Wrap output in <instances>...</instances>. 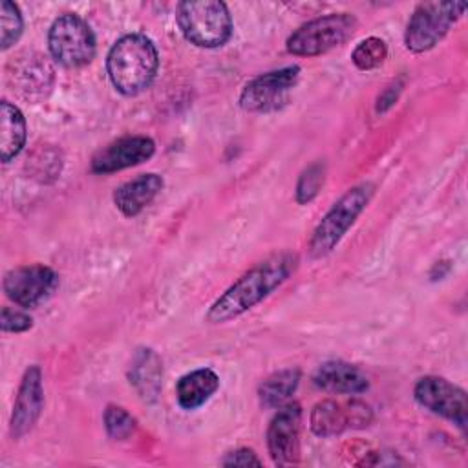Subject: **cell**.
<instances>
[{
	"label": "cell",
	"instance_id": "obj_9",
	"mask_svg": "<svg viewBox=\"0 0 468 468\" xmlns=\"http://www.w3.org/2000/svg\"><path fill=\"white\" fill-rule=\"evenodd\" d=\"M58 276L48 265H24L11 269L4 276L5 296L20 307H37L46 302L57 289Z\"/></svg>",
	"mask_w": 468,
	"mask_h": 468
},
{
	"label": "cell",
	"instance_id": "obj_16",
	"mask_svg": "<svg viewBox=\"0 0 468 468\" xmlns=\"http://www.w3.org/2000/svg\"><path fill=\"white\" fill-rule=\"evenodd\" d=\"M163 185L165 183L159 174H141L115 188L113 203L126 218H133L155 199V196L163 190Z\"/></svg>",
	"mask_w": 468,
	"mask_h": 468
},
{
	"label": "cell",
	"instance_id": "obj_23",
	"mask_svg": "<svg viewBox=\"0 0 468 468\" xmlns=\"http://www.w3.org/2000/svg\"><path fill=\"white\" fill-rule=\"evenodd\" d=\"M24 20L16 4L9 0L0 2V48L9 49L22 35Z\"/></svg>",
	"mask_w": 468,
	"mask_h": 468
},
{
	"label": "cell",
	"instance_id": "obj_1",
	"mask_svg": "<svg viewBox=\"0 0 468 468\" xmlns=\"http://www.w3.org/2000/svg\"><path fill=\"white\" fill-rule=\"evenodd\" d=\"M298 267V256L283 250L267 256L238 278L207 311L208 324H225L241 316L272 294Z\"/></svg>",
	"mask_w": 468,
	"mask_h": 468
},
{
	"label": "cell",
	"instance_id": "obj_25",
	"mask_svg": "<svg viewBox=\"0 0 468 468\" xmlns=\"http://www.w3.org/2000/svg\"><path fill=\"white\" fill-rule=\"evenodd\" d=\"M104 428L115 441H124L135 431V419L121 406L110 404L104 410Z\"/></svg>",
	"mask_w": 468,
	"mask_h": 468
},
{
	"label": "cell",
	"instance_id": "obj_26",
	"mask_svg": "<svg viewBox=\"0 0 468 468\" xmlns=\"http://www.w3.org/2000/svg\"><path fill=\"white\" fill-rule=\"evenodd\" d=\"M33 325V320L29 314L18 309L2 307L0 314V327L4 333H24Z\"/></svg>",
	"mask_w": 468,
	"mask_h": 468
},
{
	"label": "cell",
	"instance_id": "obj_17",
	"mask_svg": "<svg viewBox=\"0 0 468 468\" xmlns=\"http://www.w3.org/2000/svg\"><path fill=\"white\" fill-rule=\"evenodd\" d=\"M130 384L135 388L139 397L146 402H154L161 391L163 362L154 349H137L128 371Z\"/></svg>",
	"mask_w": 468,
	"mask_h": 468
},
{
	"label": "cell",
	"instance_id": "obj_7",
	"mask_svg": "<svg viewBox=\"0 0 468 468\" xmlns=\"http://www.w3.org/2000/svg\"><path fill=\"white\" fill-rule=\"evenodd\" d=\"M464 9H466L464 2L419 4L406 27V35H404L406 48L413 53H422L431 49L435 44H439V40L444 38V35L464 13Z\"/></svg>",
	"mask_w": 468,
	"mask_h": 468
},
{
	"label": "cell",
	"instance_id": "obj_3",
	"mask_svg": "<svg viewBox=\"0 0 468 468\" xmlns=\"http://www.w3.org/2000/svg\"><path fill=\"white\" fill-rule=\"evenodd\" d=\"M183 37L197 48H219L232 35V16L219 0L181 2L176 11Z\"/></svg>",
	"mask_w": 468,
	"mask_h": 468
},
{
	"label": "cell",
	"instance_id": "obj_8",
	"mask_svg": "<svg viewBox=\"0 0 468 468\" xmlns=\"http://www.w3.org/2000/svg\"><path fill=\"white\" fill-rule=\"evenodd\" d=\"M415 400L428 411L453 422L461 430L468 424L466 391L442 377H422L413 389Z\"/></svg>",
	"mask_w": 468,
	"mask_h": 468
},
{
	"label": "cell",
	"instance_id": "obj_22",
	"mask_svg": "<svg viewBox=\"0 0 468 468\" xmlns=\"http://www.w3.org/2000/svg\"><path fill=\"white\" fill-rule=\"evenodd\" d=\"M386 57H388V46L378 37L364 38L362 42L356 44V48L351 53L353 64L364 71L378 68L386 60Z\"/></svg>",
	"mask_w": 468,
	"mask_h": 468
},
{
	"label": "cell",
	"instance_id": "obj_27",
	"mask_svg": "<svg viewBox=\"0 0 468 468\" xmlns=\"http://www.w3.org/2000/svg\"><path fill=\"white\" fill-rule=\"evenodd\" d=\"M223 466H260L261 461L256 457V453L249 448H238L234 452H229L223 459H221Z\"/></svg>",
	"mask_w": 468,
	"mask_h": 468
},
{
	"label": "cell",
	"instance_id": "obj_21",
	"mask_svg": "<svg viewBox=\"0 0 468 468\" xmlns=\"http://www.w3.org/2000/svg\"><path fill=\"white\" fill-rule=\"evenodd\" d=\"M300 384V369L289 367L267 377L258 389L260 400L267 408H280L289 402L291 395Z\"/></svg>",
	"mask_w": 468,
	"mask_h": 468
},
{
	"label": "cell",
	"instance_id": "obj_2",
	"mask_svg": "<svg viewBox=\"0 0 468 468\" xmlns=\"http://www.w3.org/2000/svg\"><path fill=\"white\" fill-rule=\"evenodd\" d=\"M159 55L155 44L143 33L121 37L108 51L106 71L113 88L133 97L148 90L157 75Z\"/></svg>",
	"mask_w": 468,
	"mask_h": 468
},
{
	"label": "cell",
	"instance_id": "obj_11",
	"mask_svg": "<svg viewBox=\"0 0 468 468\" xmlns=\"http://www.w3.org/2000/svg\"><path fill=\"white\" fill-rule=\"evenodd\" d=\"M302 408L298 402H287L278 408L267 428V448L272 463L291 466L300 457Z\"/></svg>",
	"mask_w": 468,
	"mask_h": 468
},
{
	"label": "cell",
	"instance_id": "obj_4",
	"mask_svg": "<svg viewBox=\"0 0 468 468\" xmlns=\"http://www.w3.org/2000/svg\"><path fill=\"white\" fill-rule=\"evenodd\" d=\"M373 192L375 186L371 183H360L333 203L309 239V252L313 258L327 256L340 243V239L371 201Z\"/></svg>",
	"mask_w": 468,
	"mask_h": 468
},
{
	"label": "cell",
	"instance_id": "obj_15",
	"mask_svg": "<svg viewBox=\"0 0 468 468\" xmlns=\"http://www.w3.org/2000/svg\"><path fill=\"white\" fill-rule=\"evenodd\" d=\"M316 388L338 395H360L369 388L367 377L355 366L342 360H329L318 366L313 375Z\"/></svg>",
	"mask_w": 468,
	"mask_h": 468
},
{
	"label": "cell",
	"instance_id": "obj_19",
	"mask_svg": "<svg viewBox=\"0 0 468 468\" xmlns=\"http://www.w3.org/2000/svg\"><path fill=\"white\" fill-rule=\"evenodd\" d=\"M7 79L22 95L29 97L33 91L48 88L51 80V68L38 55H22L7 66Z\"/></svg>",
	"mask_w": 468,
	"mask_h": 468
},
{
	"label": "cell",
	"instance_id": "obj_28",
	"mask_svg": "<svg viewBox=\"0 0 468 468\" xmlns=\"http://www.w3.org/2000/svg\"><path fill=\"white\" fill-rule=\"evenodd\" d=\"M399 93H400V84H391V86H388V88L378 95V101H377V112H378V113H382V112H386L388 108H391V106H393V102L397 101Z\"/></svg>",
	"mask_w": 468,
	"mask_h": 468
},
{
	"label": "cell",
	"instance_id": "obj_24",
	"mask_svg": "<svg viewBox=\"0 0 468 468\" xmlns=\"http://www.w3.org/2000/svg\"><path fill=\"white\" fill-rule=\"evenodd\" d=\"M324 176H325V165L322 161L309 165L300 174V179L296 185V201L300 205H305L318 196V192L324 185Z\"/></svg>",
	"mask_w": 468,
	"mask_h": 468
},
{
	"label": "cell",
	"instance_id": "obj_6",
	"mask_svg": "<svg viewBox=\"0 0 468 468\" xmlns=\"http://www.w3.org/2000/svg\"><path fill=\"white\" fill-rule=\"evenodd\" d=\"M356 29L349 13H331L309 20L287 38V51L296 57H318L344 44Z\"/></svg>",
	"mask_w": 468,
	"mask_h": 468
},
{
	"label": "cell",
	"instance_id": "obj_10",
	"mask_svg": "<svg viewBox=\"0 0 468 468\" xmlns=\"http://www.w3.org/2000/svg\"><path fill=\"white\" fill-rule=\"evenodd\" d=\"M300 66H285L249 80L239 93V106L245 112H267L276 108L291 88L296 86Z\"/></svg>",
	"mask_w": 468,
	"mask_h": 468
},
{
	"label": "cell",
	"instance_id": "obj_20",
	"mask_svg": "<svg viewBox=\"0 0 468 468\" xmlns=\"http://www.w3.org/2000/svg\"><path fill=\"white\" fill-rule=\"evenodd\" d=\"M26 144V119L22 112L9 101L0 104V152L2 161L9 163Z\"/></svg>",
	"mask_w": 468,
	"mask_h": 468
},
{
	"label": "cell",
	"instance_id": "obj_14",
	"mask_svg": "<svg viewBox=\"0 0 468 468\" xmlns=\"http://www.w3.org/2000/svg\"><path fill=\"white\" fill-rule=\"evenodd\" d=\"M155 152V143L146 135L121 137L99 150L90 163L93 174H112L148 161Z\"/></svg>",
	"mask_w": 468,
	"mask_h": 468
},
{
	"label": "cell",
	"instance_id": "obj_5",
	"mask_svg": "<svg viewBox=\"0 0 468 468\" xmlns=\"http://www.w3.org/2000/svg\"><path fill=\"white\" fill-rule=\"evenodd\" d=\"M48 48L60 66L80 68L93 60L97 42L84 18L75 13H64L53 20L48 31Z\"/></svg>",
	"mask_w": 468,
	"mask_h": 468
},
{
	"label": "cell",
	"instance_id": "obj_18",
	"mask_svg": "<svg viewBox=\"0 0 468 468\" xmlns=\"http://www.w3.org/2000/svg\"><path fill=\"white\" fill-rule=\"evenodd\" d=\"M219 388V377L210 367L194 369L183 375L176 384V399L183 410L203 406Z\"/></svg>",
	"mask_w": 468,
	"mask_h": 468
},
{
	"label": "cell",
	"instance_id": "obj_12",
	"mask_svg": "<svg viewBox=\"0 0 468 468\" xmlns=\"http://www.w3.org/2000/svg\"><path fill=\"white\" fill-rule=\"evenodd\" d=\"M371 410L360 400H322L311 411V430L318 437H333L349 428H364Z\"/></svg>",
	"mask_w": 468,
	"mask_h": 468
},
{
	"label": "cell",
	"instance_id": "obj_13",
	"mask_svg": "<svg viewBox=\"0 0 468 468\" xmlns=\"http://www.w3.org/2000/svg\"><path fill=\"white\" fill-rule=\"evenodd\" d=\"M42 408H44L42 371L37 364H33L24 371V377L20 380V386L15 397L11 424H9L11 437L20 439L27 431H31L42 413Z\"/></svg>",
	"mask_w": 468,
	"mask_h": 468
}]
</instances>
